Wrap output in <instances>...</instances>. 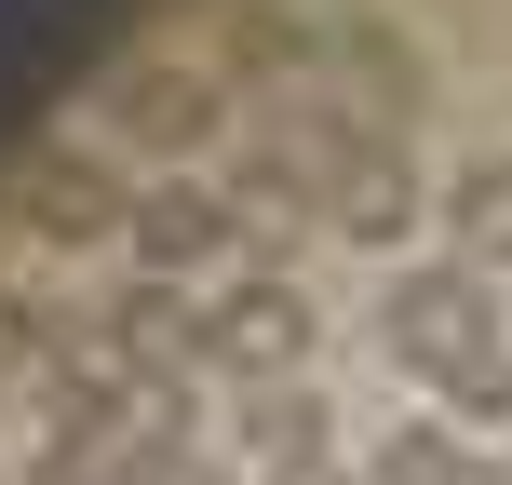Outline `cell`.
<instances>
[{
  "label": "cell",
  "instance_id": "obj_1",
  "mask_svg": "<svg viewBox=\"0 0 512 485\" xmlns=\"http://www.w3.org/2000/svg\"><path fill=\"white\" fill-rule=\"evenodd\" d=\"M378 351L405 364V378H432V391H459L472 364H499V297H486V270H472V256H418V270H391Z\"/></svg>",
  "mask_w": 512,
  "mask_h": 485
},
{
  "label": "cell",
  "instance_id": "obj_2",
  "mask_svg": "<svg viewBox=\"0 0 512 485\" xmlns=\"http://www.w3.org/2000/svg\"><path fill=\"white\" fill-rule=\"evenodd\" d=\"M0 216H14L27 243L81 256V243H108V230L135 216V189H122V162H108V149H81V135H27V149H14V176H0Z\"/></svg>",
  "mask_w": 512,
  "mask_h": 485
},
{
  "label": "cell",
  "instance_id": "obj_3",
  "mask_svg": "<svg viewBox=\"0 0 512 485\" xmlns=\"http://www.w3.org/2000/svg\"><path fill=\"white\" fill-rule=\"evenodd\" d=\"M310 351H324V310H310L297 270H230V283L203 297V364H216V378L270 391V378H297Z\"/></svg>",
  "mask_w": 512,
  "mask_h": 485
},
{
  "label": "cell",
  "instance_id": "obj_4",
  "mask_svg": "<svg viewBox=\"0 0 512 485\" xmlns=\"http://www.w3.org/2000/svg\"><path fill=\"white\" fill-rule=\"evenodd\" d=\"M95 122L122 135V149H149V162H203L216 135H230V81L189 68V54H135V68H108Z\"/></svg>",
  "mask_w": 512,
  "mask_h": 485
},
{
  "label": "cell",
  "instance_id": "obj_5",
  "mask_svg": "<svg viewBox=\"0 0 512 485\" xmlns=\"http://www.w3.org/2000/svg\"><path fill=\"white\" fill-rule=\"evenodd\" d=\"M324 81L351 95V135H405L418 108H432V54H418L391 14H337L324 27Z\"/></svg>",
  "mask_w": 512,
  "mask_h": 485
},
{
  "label": "cell",
  "instance_id": "obj_6",
  "mask_svg": "<svg viewBox=\"0 0 512 485\" xmlns=\"http://www.w3.org/2000/svg\"><path fill=\"white\" fill-rule=\"evenodd\" d=\"M418 216H432V189H418V162L391 149V135H337L324 149V230L337 243H418Z\"/></svg>",
  "mask_w": 512,
  "mask_h": 485
},
{
  "label": "cell",
  "instance_id": "obj_7",
  "mask_svg": "<svg viewBox=\"0 0 512 485\" xmlns=\"http://www.w3.org/2000/svg\"><path fill=\"white\" fill-rule=\"evenodd\" d=\"M122 243H135V270H149V283H189V270H216V256H230L243 230H230V189H203V176H162V189H135Z\"/></svg>",
  "mask_w": 512,
  "mask_h": 485
},
{
  "label": "cell",
  "instance_id": "obj_8",
  "mask_svg": "<svg viewBox=\"0 0 512 485\" xmlns=\"http://www.w3.org/2000/svg\"><path fill=\"white\" fill-rule=\"evenodd\" d=\"M324 391L310 378H270V391H243V418H230V472L243 485H283V472H310V459H337V432H324Z\"/></svg>",
  "mask_w": 512,
  "mask_h": 485
},
{
  "label": "cell",
  "instance_id": "obj_9",
  "mask_svg": "<svg viewBox=\"0 0 512 485\" xmlns=\"http://www.w3.org/2000/svg\"><path fill=\"white\" fill-rule=\"evenodd\" d=\"M324 68V27L297 0H216V81H297Z\"/></svg>",
  "mask_w": 512,
  "mask_h": 485
},
{
  "label": "cell",
  "instance_id": "obj_10",
  "mask_svg": "<svg viewBox=\"0 0 512 485\" xmlns=\"http://www.w3.org/2000/svg\"><path fill=\"white\" fill-rule=\"evenodd\" d=\"M108 337H122L135 364H203V297H189V283H149V270H135L122 297H108Z\"/></svg>",
  "mask_w": 512,
  "mask_h": 485
},
{
  "label": "cell",
  "instance_id": "obj_11",
  "mask_svg": "<svg viewBox=\"0 0 512 485\" xmlns=\"http://www.w3.org/2000/svg\"><path fill=\"white\" fill-rule=\"evenodd\" d=\"M364 485H486V459H472L445 418H391L378 459H364Z\"/></svg>",
  "mask_w": 512,
  "mask_h": 485
},
{
  "label": "cell",
  "instance_id": "obj_12",
  "mask_svg": "<svg viewBox=\"0 0 512 485\" xmlns=\"http://www.w3.org/2000/svg\"><path fill=\"white\" fill-rule=\"evenodd\" d=\"M445 230H459L472 270H512V149H499V162H459V189H445Z\"/></svg>",
  "mask_w": 512,
  "mask_h": 485
},
{
  "label": "cell",
  "instance_id": "obj_13",
  "mask_svg": "<svg viewBox=\"0 0 512 485\" xmlns=\"http://www.w3.org/2000/svg\"><path fill=\"white\" fill-rule=\"evenodd\" d=\"M122 485H243V472H230V459H203V445H149Z\"/></svg>",
  "mask_w": 512,
  "mask_h": 485
},
{
  "label": "cell",
  "instance_id": "obj_14",
  "mask_svg": "<svg viewBox=\"0 0 512 485\" xmlns=\"http://www.w3.org/2000/svg\"><path fill=\"white\" fill-rule=\"evenodd\" d=\"M41 297H14V283H0V378H27V364H41Z\"/></svg>",
  "mask_w": 512,
  "mask_h": 485
},
{
  "label": "cell",
  "instance_id": "obj_15",
  "mask_svg": "<svg viewBox=\"0 0 512 485\" xmlns=\"http://www.w3.org/2000/svg\"><path fill=\"white\" fill-rule=\"evenodd\" d=\"M445 405H459V418H499V432H512V351H499V364H472Z\"/></svg>",
  "mask_w": 512,
  "mask_h": 485
},
{
  "label": "cell",
  "instance_id": "obj_16",
  "mask_svg": "<svg viewBox=\"0 0 512 485\" xmlns=\"http://www.w3.org/2000/svg\"><path fill=\"white\" fill-rule=\"evenodd\" d=\"M283 485H364V472H337V459H310V472H283Z\"/></svg>",
  "mask_w": 512,
  "mask_h": 485
},
{
  "label": "cell",
  "instance_id": "obj_17",
  "mask_svg": "<svg viewBox=\"0 0 512 485\" xmlns=\"http://www.w3.org/2000/svg\"><path fill=\"white\" fill-rule=\"evenodd\" d=\"M486 485H512V445H499V472H486Z\"/></svg>",
  "mask_w": 512,
  "mask_h": 485
}]
</instances>
